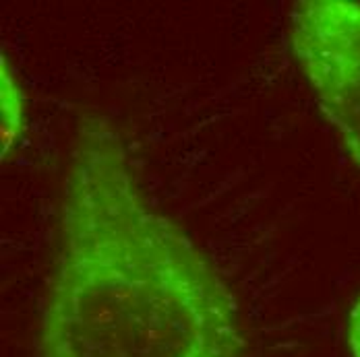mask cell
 Returning <instances> with one entry per match:
<instances>
[{"instance_id":"277c9868","label":"cell","mask_w":360,"mask_h":357,"mask_svg":"<svg viewBox=\"0 0 360 357\" xmlns=\"http://www.w3.org/2000/svg\"><path fill=\"white\" fill-rule=\"evenodd\" d=\"M348 349L352 357H360V295L348 316Z\"/></svg>"},{"instance_id":"7a4b0ae2","label":"cell","mask_w":360,"mask_h":357,"mask_svg":"<svg viewBox=\"0 0 360 357\" xmlns=\"http://www.w3.org/2000/svg\"><path fill=\"white\" fill-rule=\"evenodd\" d=\"M290 39L323 116L360 170V2H296Z\"/></svg>"},{"instance_id":"6da1fadb","label":"cell","mask_w":360,"mask_h":357,"mask_svg":"<svg viewBox=\"0 0 360 357\" xmlns=\"http://www.w3.org/2000/svg\"><path fill=\"white\" fill-rule=\"evenodd\" d=\"M36 357H247L230 287L149 203L104 116L72 141Z\"/></svg>"},{"instance_id":"3957f363","label":"cell","mask_w":360,"mask_h":357,"mask_svg":"<svg viewBox=\"0 0 360 357\" xmlns=\"http://www.w3.org/2000/svg\"><path fill=\"white\" fill-rule=\"evenodd\" d=\"M25 133V95L8 67L6 56H0V157L2 161L15 151Z\"/></svg>"}]
</instances>
